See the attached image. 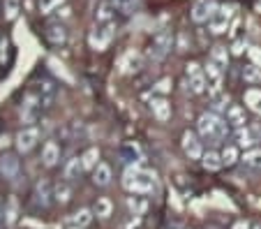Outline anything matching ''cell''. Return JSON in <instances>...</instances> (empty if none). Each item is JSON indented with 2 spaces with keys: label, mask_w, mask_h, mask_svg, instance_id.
<instances>
[{
  "label": "cell",
  "mask_w": 261,
  "mask_h": 229,
  "mask_svg": "<svg viewBox=\"0 0 261 229\" xmlns=\"http://www.w3.org/2000/svg\"><path fill=\"white\" fill-rule=\"evenodd\" d=\"M229 120L222 118L220 114H215V111H206V114L199 116L197 120V132L199 137H201L203 141H208V144H222V141L227 139L229 135Z\"/></svg>",
  "instance_id": "1"
},
{
  "label": "cell",
  "mask_w": 261,
  "mask_h": 229,
  "mask_svg": "<svg viewBox=\"0 0 261 229\" xmlns=\"http://www.w3.org/2000/svg\"><path fill=\"white\" fill-rule=\"evenodd\" d=\"M123 188L132 194H150L158 190V174L143 167L129 165L123 174Z\"/></svg>",
  "instance_id": "2"
},
{
  "label": "cell",
  "mask_w": 261,
  "mask_h": 229,
  "mask_svg": "<svg viewBox=\"0 0 261 229\" xmlns=\"http://www.w3.org/2000/svg\"><path fill=\"white\" fill-rule=\"evenodd\" d=\"M114 35H116V23H114V21H107V23H97L93 30H90V35H88L90 49L104 51L109 44H111Z\"/></svg>",
  "instance_id": "3"
},
{
  "label": "cell",
  "mask_w": 261,
  "mask_h": 229,
  "mask_svg": "<svg viewBox=\"0 0 261 229\" xmlns=\"http://www.w3.org/2000/svg\"><path fill=\"white\" fill-rule=\"evenodd\" d=\"M171 46H173V33L171 30H160L158 35L153 37L150 46H148V56L153 60H162L171 51Z\"/></svg>",
  "instance_id": "4"
},
{
  "label": "cell",
  "mask_w": 261,
  "mask_h": 229,
  "mask_svg": "<svg viewBox=\"0 0 261 229\" xmlns=\"http://www.w3.org/2000/svg\"><path fill=\"white\" fill-rule=\"evenodd\" d=\"M37 141H40V130L35 128V125H30V128H23L19 135H16V139H14L16 153H19V155L30 153V150L37 146Z\"/></svg>",
  "instance_id": "5"
},
{
  "label": "cell",
  "mask_w": 261,
  "mask_h": 229,
  "mask_svg": "<svg viewBox=\"0 0 261 229\" xmlns=\"http://www.w3.org/2000/svg\"><path fill=\"white\" fill-rule=\"evenodd\" d=\"M231 7H227V5H220L215 10V14L208 19V28H211V33L213 35H222V33H227V28H229V21H231Z\"/></svg>",
  "instance_id": "6"
},
{
  "label": "cell",
  "mask_w": 261,
  "mask_h": 229,
  "mask_svg": "<svg viewBox=\"0 0 261 229\" xmlns=\"http://www.w3.org/2000/svg\"><path fill=\"white\" fill-rule=\"evenodd\" d=\"M201 137H199V132H192V130H188V132H182V150H185V155H188L190 160H201L203 158V146H201Z\"/></svg>",
  "instance_id": "7"
},
{
  "label": "cell",
  "mask_w": 261,
  "mask_h": 229,
  "mask_svg": "<svg viewBox=\"0 0 261 229\" xmlns=\"http://www.w3.org/2000/svg\"><path fill=\"white\" fill-rule=\"evenodd\" d=\"M40 111H42V102L37 97V93H33V90L25 93L23 102H21V118H23V123H35Z\"/></svg>",
  "instance_id": "8"
},
{
  "label": "cell",
  "mask_w": 261,
  "mask_h": 229,
  "mask_svg": "<svg viewBox=\"0 0 261 229\" xmlns=\"http://www.w3.org/2000/svg\"><path fill=\"white\" fill-rule=\"evenodd\" d=\"M217 7H220L217 5V0H197V3L192 5L190 16H192L194 23H208V19L215 14Z\"/></svg>",
  "instance_id": "9"
},
{
  "label": "cell",
  "mask_w": 261,
  "mask_h": 229,
  "mask_svg": "<svg viewBox=\"0 0 261 229\" xmlns=\"http://www.w3.org/2000/svg\"><path fill=\"white\" fill-rule=\"evenodd\" d=\"M21 171V160L14 153H3L0 155V176L5 181H14Z\"/></svg>",
  "instance_id": "10"
},
{
  "label": "cell",
  "mask_w": 261,
  "mask_h": 229,
  "mask_svg": "<svg viewBox=\"0 0 261 229\" xmlns=\"http://www.w3.org/2000/svg\"><path fill=\"white\" fill-rule=\"evenodd\" d=\"M188 81H190V90L197 95H201L203 90L208 88V79H206V72L199 67V63H190L188 65Z\"/></svg>",
  "instance_id": "11"
},
{
  "label": "cell",
  "mask_w": 261,
  "mask_h": 229,
  "mask_svg": "<svg viewBox=\"0 0 261 229\" xmlns=\"http://www.w3.org/2000/svg\"><path fill=\"white\" fill-rule=\"evenodd\" d=\"M51 197H54L51 185L46 183V181H37V185H35V190H33V206L35 209H46V206L51 204Z\"/></svg>",
  "instance_id": "12"
},
{
  "label": "cell",
  "mask_w": 261,
  "mask_h": 229,
  "mask_svg": "<svg viewBox=\"0 0 261 229\" xmlns=\"http://www.w3.org/2000/svg\"><path fill=\"white\" fill-rule=\"evenodd\" d=\"M44 37H46V42H49V44L60 46V44H65V40H67V30H65V26L60 23V21H54V23L46 26Z\"/></svg>",
  "instance_id": "13"
},
{
  "label": "cell",
  "mask_w": 261,
  "mask_h": 229,
  "mask_svg": "<svg viewBox=\"0 0 261 229\" xmlns=\"http://www.w3.org/2000/svg\"><path fill=\"white\" fill-rule=\"evenodd\" d=\"M118 67H120L123 74H132V72H137L139 67H141V56H139L134 49L125 51V54L120 56V60H118Z\"/></svg>",
  "instance_id": "14"
},
{
  "label": "cell",
  "mask_w": 261,
  "mask_h": 229,
  "mask_svg": "<svg viewBox=\"0 0 261 229\" xmlns=\"http://www.w3.org/2000/svg\"><path fill=\"white\" fill-rule=\"evenodd\" d=\"M37 97H40V102H42V109H49V107L54 105V97H56L54 81L42 79L40 84H37Z\"/></svg>",
  "instance_id": "15"
},
{
  "label": "cell",
  "mask_w": 261,
  "mask_h": 229,
  "mask_svg": "<svg viewBox=\"0 0 261 229\" xmlns=\"http://www.w3.org/2000/svg\"><path fill=\"white\" fill-rule=\"evenodd\" d=\"M150 111H153V116L160 123H167V120L171 118V105H169V100H164V97H153V100H150Z\"/></svg>",
  "instance_id": "16"
},
{
  "label": "cell",
  "mask_w": 261,
  "mask_h": 229,
  "mask_svg": "<svg viewBox=\"0 0 261 229\" xmlns=\"http://www.w3.org/2000/svg\"><path fill=\"white\" fill-rule=\"evenodd\" d=\"M19 215H21V206H19V199L12 194L10 199L5 204V211H3V220H5V227H14L19 222Z\"/></svg>",
  "instance_id": "17"
},
{
  "label": "cell",
  "mask_w": 261,
  "mask_h": 229,
  "mask_svg": "<svg viewBox=\"0 0 261 229\" xmlns=\"http://www.w3.org/2000/svg\"><path fill=\"white\" fill-rule=\"evenodd\" d=\"M60 160V146L56 144L54 139H49L42 148V165L44 167H56Z\"/></svg>",
  "instance_id": "18"
},
{
  "label": "cell",
  "mask_w": 261,
  "mask_h": 229,
  "mask_svg": "<svg viewBox=\"0 0 261 229\" xmlns=\"http://www.w3.org/2000/svg\"><path fill=\"white\" fill-rule=\"evenodd\" d=\"M114 10H116L114 0H99L97 7H95V21H97V23H107V21H111L114 19Z\"/></svg>",
  "instance_id": "19"
},
{
  "label": "cell",
  "mask_w": 261,
  "mask_h": 229,
  "mask_svg": "<svg viewBox=\"0 0 261 229\" xmlns=\"http://www.w3.org/2000/svg\"><path fill=\"white\" fill-rule=\"evenodd\" d=\"M111 179H114V174H111V167H109L107 162H99L93 169V183L97 185V188H107V185L111 183Z\"/></svg>",
  "instance_id": "20"
},
{
  "label": "cell",
  "mask_w": 261,
  "mask_h": 229,
  "mask_svg": "<svg viewBox=\"0 0 261 229\" xmlns=\"http://www.w3.org/2000/svg\"><path fill=\"white\" fill-rule=\"evenodd\" d=\"M81 171H86L84 169V162H81V158H69L67 162H65V169H63V176H65V181H76L81 176Z\"/></svg>",
  "instance_id": "21"
},
{
  "label": "cell",
  "mask_w": 261,
  "mask_h": 229,
  "mask_svg": "<svg viewBox=\"0 0 261 229\" xmlns=\"http://www.w3.org/2000/svg\"><path fill=\"white\" fill-rule=\"evenodd\" d=\"M203 72H206V79H208L211 90H213V93H217V90H220V86H222V72H224V70H220L215 63H208Z\"/></svg>",
  "instance_id": "22"
},
{
  "label": "cell",
  "mask_w": 261,
  "mask_h": 229,
  "mask_svg": "<svg viewBox=\"0 0 261 229\" xmlns=\"http://www.w3.org/2000/svg\"><path fill=\"white\" fill-rule=\"evenodd\" d=\"M72 199V185L69 181H60V183L54 185V201L56 204H67Z\"/></svg>",
  "instance_id": "23"
},
{
  "label": "cell",
  "mask_w": 261,
  "mask_h": 229,
  "mask_svg": "<svg viewBox=\"0 0 261 229\" xmlns=\"http://www.w3.org/2000/svg\"><path fill=\"white\" fill-rule=\"evenodd\" d=\"M227 120H229V125L231 128H245V123H247V118H245V109L243 107H238V105H231L229 107V111H227Z\"/></svg>",
  "instance_id": "24"
},
{
  "label": "cell",
  "mask_w": 261,
  "mask_h": 229,
  "mask_svg": "<svg viewBox=\"0 0 261 229\" xmlns=\"http://www.w3.org/2000/svg\"><path fill=\"white\" fill-rule=\"evenodd\" d=\"M201 165H203V169H208V171L222 169V167H224V162H222V153H217V150H206L203 158H201Z\"/></svg>",
  "instance_id": "25"
},
{
  "label": "cell",
  "mask_w": 261,
  "mask_h": 229,
  "mask_svg": "<svg viewBox=\"0 0 261 229\" xmlns=\"http://www.w3.org/2000/svg\"><path fill=\"white\" fill-rule=\"evenodd\" d=\"M243 102L247 105V109H252L254 114L261 116V90L259 88H247L243 95Z\"/></svg>",
  "instance_id": "26"
},
{
  "label": "cell",
  "mask_w": 261,
  "mask_h": 229,
  "mask_svg": "<svg viewBox=\"0 0 261 229\" xmlns=\"http://www.w3.org/2000/svg\"><path fill=\"white\" fill-rule=\"evenodd\" d=\"M252 144H256L254 130H250V128H238V130H236V146H238V148H250Z\"/></svg>",
  "instance_id": "27"
},
{
  "label": "cell",
  "mask_w": 261,
  "mask_h": 229,
  "mask_svg": "<svg viewBox=\"0 0 261 229\" xmlns=\"http://www.w3.org/2000/svg\"><path fill=\"white\" fill-rule=\"evenodd\" d=\"M81 162H84V169L86 171H93L95 167L99 165V148H97V146L86 148L84 153H81Z\"/></svg>",
  "instance_id": "28"
},
{
  "label": "cell",
  "mask_w": 261,
  "mask_h": 229,
  "mask_svg": "<svg viewBox=\"0 0 261 229\" xmlns=\"http://www.w3.org/2000/svg\"><path fill=\"white\" fill-rule=\"evenodd\" d=\"M93 213L97 215L99 220H109L111 218V213H114V204H111V199L99 197V199L95 201V206H93Z\"/></svg>",
  "instance_id": "29"
},
{
  "label": "cell",
  "mask_w": 261,
  "mask_h": 229,
  "mask_svg": "<svg viewBox=\"0 0 261 229\" xmlns=\"http://www.w3.org/2000/svg\"><path fill=\"white\" fill-rule=\"evenodd\" d=\"M93 218H95V213H93V209H81V211H76V213L69 218V222H72V227H88L90 222H93Z\"/></svg>",
  "instance_id": "30"
},
{
  "label": "cell",
  "mask_w": 261,
  "mask_h": 229,
  "mask_svg": "<svg viewBox=\"0 0 261 229\" xmlns=\"http://www.w3.org/2000/svg\"><path fill=\"white\" fill-rule=\"evenodd\" d=\"M211 63H215L220 70H227V65H229V51H227V46H215V49L211 51Z\"/></svg>",
  "instance_id": "31"
},
{
  "label": "cell",
  "mask_w": 261,
  "mask_h": 229,
  "mask_svg": "<svg viewBox=\"0 0 261 229\" xmlns=\"http://www.w3.org/2000/svg\"><path fill=\"white\" fill-rule=\"evenodd\" d=\"M21 12V0H3V14L5 21H14Z\"/></svg>",
  "instance_id": "32"
},
{
  "label": "cell",
  "mask_w": 261,
  "mask_h": 229,
  "mask_svg": "<svg viewBox=\"0 0 261 229\" xmlns=\"http://www.w3.org/2000/svg\"><path fill=\"white\" fill-rule=\"evenodd\" d=\"M243 79H245V84H250V86L261 84V70L256 65H245V67H243Z\"/></svg>",
  "instance_id": "33"
},
{
  "label": "cell",
  "mask_w": 261,
  "mask_h": 229,
  "mask_svg": "<svg viewBox=\"0 0 261 229\" xmlns=\"http://www.w3.org/2000/svg\"><path fill=\"white\" fill-rule=\"evenodd\" d=\"M243 165L250 167V169H259L261 171V148L247 150V153L243 155Z\"/></svg>",
  "instance_id": "34"
},
{
  "label": "cell",
  "mask_w": 261,
  "mask_h": 229,
  "mask_svg": "<svg viewBox=\"0 0 261 229\" xmlns=\"http://www.w3.org/2000/svg\"><path fill=\"white\" fill-rule=\"evenodd\" d=\"M65 5V0H40V14L46 16V14H54L56 10Z\"/></svg>",
  "instance_id": "35"
},
{
  "label": "cell",
  "mask_w": 261,
  "mask_h": 229,
  "mask_svg": "<svg viewBox=\"0 0 261 229\" xmlns=\"http://www.w3.org/2000/svg\"><path fill=\"white\" fill-rule=\"evenodd\" d=\"M238 146H224V150H222V162L227 167H231V165H236L238 162Z\"/></svg>",
  "instance_id": "36"
},
{
  "label": "cell",
  "mask_w": 261,
  "mask_h": 229,
  "mask_svg": "<svg viewBox=\"0 0 261 229\" xmlns=\"http://www.w3.org/2000/svg\"><path fill=\"white\" fill-rule=\"evenodd\" d=\"M114 3H116V10H120L123 14H132L141 5V0H114Z\"/></svg>",
  "instance_id": "37"
},
{
  "label": "cell",
  "mask_w": 261,
  "mask_h": 229,
  "mask_svg": "<svg viewBox=\"0 0 261 229\" xmlns=\"http://www.w3.org/2000/svg\"><path fill=\"white\" fill-rule=\"evenodd\" d=\"M127 206H129V211H132L134 215H139V213H143V211H146V201H143L141 197H129Z\"/></svg>",
  "instance_id": "38"
},
{
  "label": "cell",
  "mask_w": 261,
  "mask_h": 229,
  "mask_svg": "<svg viewBox=\"0 0 261 229\" xmlns=\"http://www.w3.org/2000/svg\"><path fill=\"white\" fill-rule=\"evenodd\" d=\"M215 114H220V111H229V97H217L215 102Z\"/></svg>",
  "instance_id": "39"
},
{
  "label": "cell",
  "mask_w": 261,
  "mask_h": 229,
  "mask_svg": "<svg viewBox=\"0 0 261 229\" xmlns=\"http://www.w3.org/2000/svg\"><path fill=\"white\" fill-rule=\"evenodd\" d=\"M169 84H171L169 79H162V81L158 84V90H160V93H167V90H169Z\"/></svg>",
  "instance_id": "40"
},
{
  "label": "cell",
  "mask_w": 261,
  "mask_h": 229,
  "mask_svg": "<svg viewBox=\"0 0 261 229\" xmlns=\"http://www.w3.org/2000/svg\"><path fill=\"white\" fill-rule=\"evenodd\" d=\"M231 229H252V227H250V222H245V220H238Z\"/></svg>",
  "instance_id": "41"
},
{
  "label": "cell",
  "mask_w": 261,
  "mask_h": 229,
  "mask_svg": "<svg viewBox=\"0 0 261 229\" xmlns=\"http://www.w3.org/2000/svg\"><path fill=\"white\" fill-rule=\"evenodd\" d=\"M233 54H236V56H241V54H243V42H241V40H238L236 44H233Z\"/></svg>",
  "instance_id": "42"
},
{
  "label": "cell",
  "mask_w": 261,
  "mask_h": 229,
  "mask_svg": "<svg viewBox=\"0 0 261 229\" xmlns=\"http://www.w3.org/2000/svg\"><path fill=\"white\" fill-rule=\"evenodd\" d=\"M3 51H5V40H3V35H0V56H3Z\"/></svg>",
  "instance_id": "43"
},
{
  "label": "cell",
  "mask_w": 261,
  "mask_h": 229,
  "mask_svg": "<svg viewBox=\"0 0 261 229\" xmlns=\"http://www.w3.org/2000/svg\"><path fill=\"white\" fill-rule=\"evenodd\" d=\"M252 229H261V222H259V224H254V227H252Z\"/></svg>",
  "instance_id": "44"
},
{
  "label": "cell",
  "mask_w": 261,
  "mask_h": 229,
  "mask_svg": "<svg viewBox=\"0 0 261 229\" xmlns=\"http://www.w3.org/2000/svg\"><path fill=\"white\" fill-rule=\"evenodd\" d=\"M0 215H3V201H0Z\"/></svg>",
  "instance_id": "45"
},
{
  "label": "cell",
  "mask_w": 261,
  "mask_h": 229,
  "mask_svg": "<svg viewBox=\"0 0 261 229\" xmlns=\"http://www.w3.org/2000/svg\"><path fill=\"white\" fill-rule=\"evenodd\" d=\"M72 229H84V227H72Z\"/></svg>",
  "instance_id": "46"
}]
</instances>
